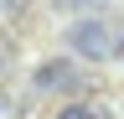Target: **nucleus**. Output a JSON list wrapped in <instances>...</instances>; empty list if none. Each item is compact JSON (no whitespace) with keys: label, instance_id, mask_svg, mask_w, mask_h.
Here are the masks:
<instances>
[{"label":"nucleus","instance_id":"nucleus-1","mask_svg":"<svg viewBox=\"0 0 124 119\" xmlns=\"http://www.w3.org/2000/svg\"><path fill=\"white\" fill-rule=\"evenodd\" d=\"M67 47L72 57H93V62H103V57H114V36H108L103 16H83L67 26Z\"/></svg>","mask_w":124,"mask_h":119},{"label":"nucleus","instance_id":"nucleus-2","mask_svg":"<svg viewBox=\"0 0 124 119\" xmlns=\"http://www.w3.org/2000/svg\"><path fill=\"white\" fill-rule=\"evenodd\" d=\"M36 88H41V93H52V88H78V67L67 62V57L41 62V67H36Z\"/></svg>","mask_w":124,"mask_h":119},{"label":"nucleus","instance_id":"nucleus-3","mask_svg":"<svg viewBox=\"0 0 124 119\" xmlns=\"http://www.w3.org/2000/svg\"><path fill=\"white\" fill-rule=\"evenodd\" d=\"M57 119H108V109H98V103H67V109H57Z\"/></svg>","mask_w":124,"mask_h":119},{"label":"nucleus","instance_id":"nucleus-4","mask_svg":"<svg viewBox=\"0 0 124 119\" xmlns=\"http://www.w3.org/2000/svg\"><path fill=\"white\" fill-rule=\"evenodd\" d=\"M57 5H67V10H88V5H98V0H57Z\"/></svg>","mask_w":124,"mask_h":119},{"label":"nucleus","instance_id":"nucleus-5","mask_svg":"<svg viewBox=\"0 0 124 119\" xmlns=\"http://www.w3.org/2000/svg\"><path fill=\"white\" fill-rule=\"evenodd\" d=\"M114 57H124V36H119V41H114Z\"/></svg>","mask_w":124,"mask_h":119},{"label":"nucleus","instance_id":"nucleus-6","mask_svg":"<svg viewBox=\"0 0 124 119\" xmlns=\"http://www.w3.org/2000/svg\"><path fill=\"white\" fill-rule=\"evenodd\" d=\"M0 5H5V10H16V5H21V0H0Z\"/></svg>","mask_w":124,"mask_h":119}]
</instances>
